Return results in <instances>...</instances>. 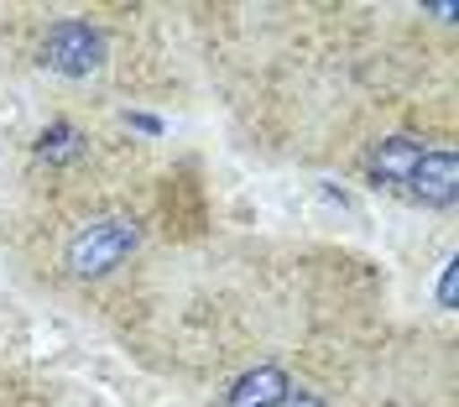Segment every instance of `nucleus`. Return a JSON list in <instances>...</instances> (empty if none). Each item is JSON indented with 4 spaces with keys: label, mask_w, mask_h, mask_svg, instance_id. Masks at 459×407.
<instances>
[{
    "label": "nucleus",
    "mask_w": 459,
    "mask_h": 407,
    "mask_svg": "<svg viewBox=\"0 0 459 407\" xmlns=\"http://www.w3.org/2000/svg\"><path fill=\"white\" fill-rule=\"evenodd\" d=\"M287 392H292V381L277 366H256V371H246L230 386V407H277Z\"/></svg>",
    "instance_id": "nucleus-5"
},
{
    "label": "nucleus",
    "mask_w": 459,
    "mask_h": 407,
    "mask_svg": "<svg viewBox=\"0 0 459 407\" xmlns=\"http://www.w3.org/2000/svg\"><path fill=\"white\" fill-rule=\"evenodd\" d=\"M412 199H423L429 209H449L459 199V157L455 152H423V162L407 178Z\"/></svg>",
    "instance_id": "nucleus-3"
},
{
    "label": "nucleus",
    "mask_w": 459,
    "mask_h": 407,
    "mask_svg": "<svg viewBox=\"0 0 459 407\" xmlns=\"http://www.w3.org/2000/svg\"><path fill=\"white\" fill-rule=\"evenodd\" d=\"M37 63L48 74H63V79H89L105 68V37L89 27V22H57L42 48H37Z\"/></svg>",
    "instance_id": "nucleus-2"
},
{
    "label": "nucleus",
    "mask_w": 459,
    "mask_h": 407,
    "mask_svg": "<svg viewBox=\"0 0 459 407\" xmlns=\"http://www.w3.org/2000/svg\"><path fill=\"white\" fill-rule=\"evenodd\" d=\"M142 246V225L126 220V214H110V220H94L68 240V272L74 277H105L126 262L131 251Z\"/></svg>",
    "instance_id": "nucleus-1"
},
{
    "label": "nucleus",
    "mask_w": 459,
    "mask_h": 407,
    "mask_svg": "<svg viewBox=\"0 0 459 407\" xmlns=\"http://www.w3.org/2000/svg\"><path fill=\"white\" fill-rule=\"evenodd\" d=\"M455 292H459V272H455V262H444V277H438V303H444V308H455Z\"/></svg>",
    "instance_id": "nucleus-7"
},
{
    "label": "nucleus",
    "mask_w": 459,
    "mask_h": 407,
    "mask_svg": "<svg viewBox=\"0 0 459 407\" xmlns=\"http://www.w3.org/2000/svg\"><path fill=\"white\" fill-rule=\"evenodd\" d=\"M37 152H42L48 162H74V157H84V136H79V126L57 120V126H48V131H42Z\"/></svg>",
    "instance_id": "nucleus-6"
},
{
    "label": "nucleus",
    "mask_w": 459,
    "mask_h": 407,
    "mask_svg": "<svg viewBox=\"0 0 459 407\" xmlns=\"http://www.w3.org/2000/svg\"><path fill=\"white\" fill-rule=\"evenodd\" d=\"M423 152H429V146L418 142V136H386V142L371 152V173L381 178V183H407L412 168L423 162Z\"/></svg>",
    "instance_id": "nucleus-4"
},
{
    "label": "nucleus",
    "mask_w": 459,
    "mask_h": 407,
    "mask_svg": "<svg viewBox=\"0 0 459 407\" xmlns=\"http://www.w3.org/2000/svg\"><path fill=\"white\" fill-rule=\"evenodd\" d=\"M277 407H329V403H324L318 392H287V397H282Z\"/></svg>",
    "instance_id": "nucleus-8"
}]
</instances>
